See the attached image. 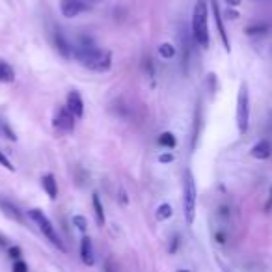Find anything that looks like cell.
<instances>
[{"mask_svg": "<svg viewBox=\"0 0 272 272\" xmlns=\"http://www.w3.org/2000/svg\"><path fill=\"white\" fill-rule=\"evenodd\" d=\"M73 56L82 63L84 67L94 69V71H106V69H110V63H112L110 53L101 51L94 43V39L88 38V36L78 38V43L73 49Z\"/></svg>", "mask_w": 272, "mask_h": 272, "instance_id": "cell-1", "label": "cell"}, {"mask_svg": "<svg viewBox=\"0 0 272 272\" xmlns=\"http://www.w3.org/2000/svg\"><path fill=\"white\" fill-rule=\"evenodd\" d=\"M192 34L199 47H209V13H207V0H198L192 15Z\"/></svg>", "mask_w": 272, "mask_h": 272, "instance_id": "cell-2", "label": "cell"}, {"mask_svg": "<svg viewBox=\"0 0 272 272\" xmlns=\"http://www.w3.org/2000/svg\"><path fill=\"white\" fill-rule=\"evenodd\" d=\"M183 203H185V220L187 224L192 226L194 218H196V181L192 172L187 170L185 172V187H183Z\"/></svg>", "mask_w": 272, "mask_h": 272, "instance_id": "cell-3", "label": "cell"}, {"mask_svg": "<svg viewBox=\"0 0 272 272\" xmlns=\"http://www.w3.org/2000/svg\"><path fill=\"white\" fill-rule=\"evenodd\" d=\"M250 125V95H248V86L246 82L241 84L239 95H237V127L239 133L244 135Z\"/></svg>", "mask_w": 272, "mask_h": 272, "instance_id": "cell-4", "label": "cell"}, {"mask_svg": "<svg viewBox=\"0 0 272 272\" xmlns=\"http://www.w3.org/2000/svg\"><path fill=\"white\" fill-rule=\"evenodd\" d=\"M28 214H30V218L34 220V222H36L38 226H39V230L43 231V235H45V237H47L49 241L53 242L54 246H56V248H58L60 252H65V246H63V242L60 241V237L56 235V231H54V226L51 224V220L47 218L45 214H43V211L32 209Z\"/></svg>", "mask_w": 272, "mask_h": 272, "instance_id": "cell-5", "label": "cell"}, {"mask_svg": "<svg viewBox=\"0 0 272 272\" xmlns=\"http://www.w3.org/2000/svg\"><path fill=\"white\" fill-rule=\"evenodd\" d=\"M75 119L77 117L73 116V112L67 106H62V108H58V112L54 116V127L63 133H71L75 129Z\"/></svg>", "mask_w": 272, "mask_h": 272, "instance_id": "cell-6", "label": "cell"}, {"mask_svg": "<svg viewBox=\"0 0 272 272\" xmlns=\"http://www.w3.org/2000/svg\"><path fill=\"white\" fill-rule=\"evenodd\" d=\"M60 10H62L63 17L71 19V17H77L78 13L88 10V2H84V0H62Z\"/></svg>", "mask_w": 272, "mask_h": 272, "instance_id": "cell-7", "label": "cell"}, {"mask_svg": "<svg viewBox=\"0 0 272 272\" xmlns=\"http://www.w3.org/2000/svg\"><path fill=\"white\" fill-rule=\"evenodd\" d=\"M211 8H213V15H214V22H216V28H218L220 39L224 43V49L230 53V39H228V34H226V28H224V21H222V13H220V8L216 4V0H211Z\"/></svg>", "mask_w": 272, "mask_h": 272, "instance_id": "cell-8", "label": "cell"}, {"mask_svg": "<svg viewBox=\"0 0 272 272\" xmlns=\"http://www.w3.org/2000/svg\"><path fill=\"white\" fill-rule=\"evenodd\" d=\"M53 36H54V45H56V49L60 51V54H62L63 58H71V56H73V49H71L69 41L65 39L63 32L60 30V28H54Z\"/></svg>", "mask_w": 272, "mask_h": 272, "instance_id": "cell-9", "label": "cell"}, {"mask_svg": "<svg viewBox=\"0 0 272 272\" xmlns=\"http://www.w3.org/2000/svg\"><path fill=\"white\" fill-rule=\"evenodd\" d=\"M67 108L73 112L75 117H82L84 116V101L77 90L67 94Z\"/></svg>", "mask_w": 272, "mask_h": 272, "instance_id": "cell-10", "label": "cell"}, {"mask_svg": "<svg viewBox=\"0 0 272 272\" xmlns=\"http://www.w3.org/2000/svg\"><path fill=\"white\" fill-rule=\"evenodd\" d=\"M252 157L257 158V160H267L272 155V146L269 140H259L255 146L252 147Z\"/></svg>", "mask_w": 272, "mask_h": 272, "instance_id": "cell-11", "label": "cell"}, {"mask_svg": "<svg viewBox=\"0 0 272 272\" xmlns=\"http://www.w3.org/2000/svg\"><path fill=\"white\" fill-rule=\"evenodd\" d=\"M80 257H82V263L92 267L95 263L94 257V246H92V239L90 237H82V242H80Z\"/></svg>", "mask_w": 272, "mask_h": 272, "instance_id": "cell-12", "label": "cell"}, {"mask_svg": "<svg viewBox=\"0 0 272 272\" xmlns=\"http://www.w3.org/2000/svg\"><path fill=\"white\" fill-rule=\"evenodd\" d=\"M41 185H43V189H45V192L49 194V198H51V199L58 198V185H56V179H54L53 174H47V175H43Z\"/></svg>", "mask_w": 272, "mask_h": 272, "instance_id": "cell-13", "label": "cell"}, {"mask_svg": "<svg viewBox=\"0 0 272 272\" xmlns=\"http://www.w3.org/2000/svg\"><path fill=\"white\" fill-rule=\"evenodd\" d=\"M0 207H2V211H4V214L6 216H10V218H13L15 222H22V214L21 211L17 209L13 203H10V201H6V199H0Z\"/></svg>", "mask_w": 272, "mask_h": 272, "instance_id": "cell-14", "label": "cell"}, {"mask_svg": "<svg viewBox=\"0 0 272 272\" xmlns=\"http://www.w3.org/2000/svg\"><path fill=\"white\" fill-rule=\"evenodd\" d=\"M271 22H253L250 26H246V34L248 36H265V34H269L271 32Z\"/></svg>", "mask_w": 272, "mask_h": 272, "instance_id": "cell-15", "label": "cell"}, {"mask_svg": "<svg viewBox=\"0 0 272 272\" xmlns=\"http://www.w3.org/2000/svg\"><path fill=\"white\" fill-rule=\"evenodd\" d=\"M15 80V71L11 67L10 63L6 62H0V82L4 84H10Z\"/></svg>", "mask_w": 272, "mask_h": 272, "instance_id": "cell-16", "label": "cell"}, {"mask_svg": "<svg viewBox=\"0 0 272 272\" xmlns=\"http://www.w3.org/2000/svg\"><path fill=\"white\" fill-rule=\"evenodd\" d=\"M92 203H94V211H95V218H97V224H99V226H105V211H103L101 199H99V196H97V194H94Z\"/></svg>", "mask_w": 272, "mask_h": 272, "instance_id": "cell-17", "label": "cell"}, {"mask_svg": "<svg viewBox=\"0 0 272 272\" xmlns=\"http://www.w3.org/2000/svg\"><path fill=\"white\" fill-rule=\"evenodd\" d=\"M158 54H160L162 58L170 60V58H174V56H175V47H174L172 43H162V45L158 47Z\"/></svg>", "mask_w": 272, "mask_h": 272, "instance_id": "cell-18", "label": "cell"}, {"mask_svg": "<svg viewBox=\"0 0 272 272\" xmlns=\"http://www.w3.org/2000/svg\"><path fill=\"white\" fill-rule=\"evenodd\" d=\"M158 142H160V146H164V147H170V149H174L175 147V136L172 135V133H162L160 135V138H158Z\"/></svg>", "mask_w": 272, "mask_h": 272, "instance_id": "cell-19", "label": "cell"}, {"mask_svg": "<svg viewBox=\"0 0 272 272\" xmlns=\"http://www.w3.org/2000/svg\"><path fill=\"white\" fill-rule=\"evenodd\" d=\"M172 205H168V203H162L160 207L157 209V218L158 220H166V218H170L172 216Z\"/></svg>", "mask_w": 272, "mask_h": 272, "instance_id": "cell-20", "label": "cell"}, {"mask_svg": "<svg viewBox=\"0 0 272 272\" xmlns=\"http://www.w3.org/2000/svg\"><path fill=\"white\" fill-rule=\"evenodd\" d=\"M73 226H77V230L84 233V231L88 230V220L84 218V216H80V214H75L73 216Z\"/></svg>", "mask_w": 272, "mask_h": 272, "instance_id": "cell-21", "label": "cell"}, {"mask_svg": "<svg viewBox=\"0 0 272 272\" xmlns=\"http://www.w3.org/2000/svg\"><path fill=\"white\" fill-rule=\"evenodd\" d=\"M11 272H28V265H26L24 261H21V259H17V261L13 263Z\"/></svg>", "mask_w": 272, "mask_h": 272, "instance_id": "cell-22", "label": "cell"}, {"mask_svg": "<svg viewBox=\"0 0 272 272\" xmlns=\"http://www.w3.org/2000/svg\"><path fill=\"white\" fill-rule=\"evenodd\" d=\"M0 164L6 168V170H10V172H13V170H15V168H13V164H11L10 160H8V158L2 155V151H0Z\"/></svg>", "mask_w": 272, "mask_h": 272, "instance_id": "cell-23", "label": "cell"}, {"mask_svg": "<svg viewBox=\"0 0 272 272\" xmlns=\"http://www.w3.org/2000/svg\"><path fill=\"white\" fill-rule=\"evenodd\" d=\"M105 272H117V269H116V265H114V261H112V259H106Z\"/></svg>", "mask_w": 272, "mask_h": 272, "instance_id": "cell-24", "label": "cell"}, {"mask_svg": "<svg viewBox=\"0 0 272 272\" xmlns=\"http://www.w3.org/2000/svg\"><path fill=\"white\" fill-rule=\"evenodd\" d=\"M10 255L13 259H19V257H21V248H17V246L10 248Z\"/></svg>", "mask_w": 272, "mask_h": 272, "instance_id": "cell-25", "label": "cell"}, {"mask_svg": "<svg viewBox=\"0 0 272 272\" xmlns=\"http://www.w3.org/2000/svg\"><path fill=\"white\" fill-rule=\"evenodd\" d=\"M177 248H179V237H174V239H172V246H170V252L174 253V252L177 250Z\"/></svg>", "mask_w": 272, "mask_h": 272, "instance_id": "cell-26", "label": "cell"}, {"mask_svg": "<svg viewBox=\"0 0 272 272\" xmlns=\"http://www.w3.org/2000/svg\"><path fill=\"white\" fill-rule=\"evenodd\" d=\"M271 209H272V189H271V192H269V199H267V203H265V211L269 213Z\"/></svg>", "mask_w": 272, "mask_h": 272, "instance_id": "cell-27", "label": "cell"}, {"mask_svg": "<svg viewBox=\"0 0 272 272\" xmlns=\"http://www.w3.org/2000/svg\"><path fill=\"white\" fill-rule=\"evenodd\" d=\"M158 160H160V162H172V160H174V157H172L170 153H166V155H160V157H158Z\"/></svg>", "mask_w": 272, "mask_h": 272, "instance_id": "cell-28", "label": "cell"}, {"mask_svg": "<svg viewBox=\"0 0 272 272\" xmlns=\"http://www.w3.org/2000/svg\"><path fill=\"white\" fill-rule=\"evenodd\" d=\"M4 131H6V135H8V138H10V140H15V138H17V136H15V133H11V129L8 125L4 127Z\"/></svg>", "mask_w": 272, "mask_h": 272, "instance_id": "cell-29", "label": "cell"}, {"mask_svg": "<svg viewBox=\"0 0 272 272\" xmlns=\"http://www.w3.org/2000/svg\"><path fill=\"white\" fill-rule=\"evenodd\" d=\"M226 15H228V19H237V17H239V13L233 10H228L226 11Z\"/></svg>", "mask_w": 272, "mask_h": 272, "instance_id": "cell-30", "label": "cell"}, {"mask_svg": "<svg viewBox=\"0 0 272 272\" xmlns=\"http://www.w3.org/2000/svg\"><path fill=\"white\" fill-rule=\"evenodd\" d=\"M224 2H228V6H233V8H237L241 4V0H224Z\"/></svg>", "mask_w": 272, "mask_h": 272, "instance_id": "cell-31", "label": "cell"}, {"mask_svg": "<svg viewBox=\"0 0 272 272\" xmlns=\"http://www.w3.org/2000/svg\"><path fill=\"white\" fill-rule=\"evenodd\" d=\"M216 239H218V242H226V235H224V233H218Z\"/></svg>", "mask_w": 272, "mask_h": 272, "instance_id": "cell-32", "label": "cell"}, {"mask_svg": "<svg viewBox=\"0 0 272 272\" xmlns=\"http://www.w3.org/2000/svg\"><path fill=\"white\" fill-rule=\"evenodd\" d=\"M4 244H6V239H4L2 235H0V246H4Z\"/></svg>", "mask_w": 272, "mask_h": 272, "instance_id": "cell-33", "label": "cell"}, {"mask_svg": "<svg viewBox=\"0 0 272 272\" xmlns=\"http://www.w3.org/2000/svg\"><path fill=\"white\" fill-rule=\"evenodd\" d=\"M84 2H92V4H95V2H99V0H84Z\"/></svg>", "mask_w": 272, "mask_h": 272, "instance_id": "cell-34", "label": "cell"}, {"mask_svg": "<svg viewBox=\"0 0 272 272\" xmlns=\"http://www.w3.org/2000/svg\"><path fill=\"white\" fill-rule=\"evenodd\" d=\"M177 272H190V271H187V269H181V271H177Z\"/></svg>", "mask_w": 272, "mask_h": 272, "instance_id": "cell-35", "label": "cell"}]
</instances>
